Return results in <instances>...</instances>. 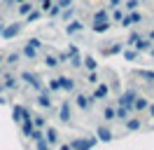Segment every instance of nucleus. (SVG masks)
<instances>
[{
    "mask_svg": "<svg viewBox=\"0 0 154 150\" xmlns=\"http://www.w3.org/2000/svg\"><path fill=\"white\" fill-rule=\"evenodd\" d=\"M135 96H138V92H135L133 87H128V89H124V92L119 94L117 103H119V106H124V108H128V110H133V101H135Z\"/></svg>",
    "mask_w": 154,
    "mask_h": 150,
    "instance_id": "f257e3e1",
    "label": "nucleus"
},
{
    "mask_svg": "<svg viewBox=\"0 0 154 150\" xmlns=\"http://www.w3.org/2000/svg\"><path fill=\"white\" fill-rule=\"evenodd\" d=\"M96 141L98 139H72V141H70V148H72V150H91V148H94V145H96Z\"/></svg>",
    "mask_w": 154,
    "mask_h": 150,
    "instance_id": "f03ea898",
    "label": "nucleus"
},
{
    "mask_svg": "<svg viewBox=\"0 0 154 150\" xmlns=\"http://www.w3.org/2000/svg\"><path fill=\"white\" fill-rule=\"evenodd\" d=\"M21 80L26 84H30L33 89H38V92H42V82H40L38 73H30V70H26V73H21Z\"/></svg>",
    "mask_w": 154,
    "mask_h": 150,
    "instance_id": "7ed1b4c3",
    "label": "nucleus"
},
{
    "mask_svg": "<svg viewBox=\"0 0 154 150\" xmlns=\"http://www.w3.org/2000/svg\"><path fill=\"white\" fill-rule=\"evenodd\" d=\"M21 31H23V24H10V26L5 24V28H2V33H0V35L5 38V40H10V38H17Z\"/></svg>",
    "mask_w": 154,
    "mask_h": 150,
    "instance_id": "20e7f679",
    "label": "nucleus"
},
{
    "mask_svg": "<svg viewBox=\"0 0 154 150\" xmlns=\"http://www.w3.org/2000/svg\"><path fill=\"white\" fill-rule=\"evenodd\" d=\"M91 96H94V101H103V99H107V96H110V84H105V82L98 84L96 82V89H94Z\"/></svg>",
    "mask_w": 154,
    "mask_h": 150,
    "instance_id": "39448f33",
    "label": "nucleus"
},
{
    "mask_svg": "<svg viewBox=\"0 0 154 150\" xmlns=\"http://www.w3.org/2000/svg\"><path fill=\"white\" fill-rule=\"evenodd\" d=\"M75 103H77V108H79V110H89V108H91V106H94V96H87V94H77L75 96Z\"/></svg>",
    "mask_w": 154,
    "mask_h": 150,
    "instance_id": "423d86ee",
    "label": "nucleus"
},
{
    "mask_svg": "<svg viewBox=\"0 0 154 150\" xmlns=\"http://www.w3.org/2000/svg\"><path fill=\"white\" fill-rule=\"evenodd\" d=\"M96 136H98V141H103V143H110V141L115 139L112 129H110V127H105V124H100V127L96 129Z\"/></svg>",
    "mask_w": 154,
    "mask_h": 150,
    "instance_id": "0eeeda50",
    "label": "nucleus"
},
{
    "mask_svg": "<svg viewBox=\"0 0 154 150\" xmlns=\"http://www.w3.org/2000/svg\"><path fill=\"white\" fill-rule=\"evenodd\" d=\"M58 87H61V89H63V92H75V80H72V77H68V75H58Z\"/></svg>",
    "mask_w": 154,
    "mask_h": 150,
    "instance_id": "6e6552de",
    "label": "nucleus"
},
{
    "mask_svg": "<svg viewBox=\"0 0 154 150\" xmlns=\"http://www.w3.org/2000/svg\"><path fill=\"white\" fill-rule=\"evenodd\" d=\"M70 117H72V112H70V103L63 101V103H61V108H58V122L68 124V122H70Z\"/></svg>",
    "mask_w": 154,
    "mask_h": 150,
    "instance_id": "1a4fd4ad",
    "label": "nucleus"
},
{
    "mask_svg": "<svg viewBox=\"0 0 154 150\" xmlns=\"http://www.w3.org/2000/svg\"><path fill=\"white\" fill-rule=\"evenodd\" d=\"M45 141L49 145H56L58 143V129L56 127H45Z\"/></svg>",
    "mask_w": 154,
    "mask_h": 150,
    "instance_id": "9d476101",
    "label": "nucleus"
},
{
    "mask_svg": "<svg viewBox=\"0 0 154 150\" xmlns=\"http://www.w3.org/2000/svg\"><path fill=\"white\" fill-rule=\"evenodd\" d=\"M12 117H14V122H21L23 117H30V112L23 108V106H14L12 108Z\"/></svg>",
    "mask_w": 154,
    "mask_h": 150,
    "instance_id": "9b49d317",
    "label": "nucleus"
},
{
    "mask_svg": "<svg viewBox=\"0 0 154 150\" xmlns=\"http://www.w3.org/2000/svg\"><path fill=\"white\" fill-rule=\"evenodd\" d=\"M124 127L128 131H138L140 127H143V120H140V117H126V120H124Z\"/></svg>",
    "mask_w": 154,
    "mask_h": 150,
    "instance_id": "f8f14e48",
    "label": "nucleus"
},
{
    "mask_svg": "<svg viewBox=\"0 0 154 150\" xmlns=\"http://www.w3.org/2000/svg\"><path fill=\"white\" fill-rule=\"evenodd\" d=\"M147 106H149V99H145V96H135V101H133V110L145 112V110H147Z\"/></svg>",
    "mask_w": 154,
    "mask_h": 150,
    "instance_id": "ddd939ff",
    "label": "nucleus"
},
{
    "mask_svg": "<svg viewBox=\"0 0 154 150\" xmlns=\"http://www.w3.org/2000/svg\"><path fill=\"white\" fill-rule=\"evenodd\" d=\"M0 77H2V87L5 89H17L19 87V80L14 75H0Z\"/></svg>",
    "mask_w": 154,
    "mask_h": 150,
    "instance_id": "4468645a",
    "label": "nucleus"
},
{
    "mask_svg": "<svg viewBox=\"0 0 154 150\" xmlns=\"http://www.w3.org/2000/svg\"><path fill=\"white\" fill-rule=\"evenodd\" d=\"M33 7H35V2H33V0H23V2H19V5H17V12H19L21 17H26Z\"/></svg>",
    "mask_w": 154,
    "mask_h": 150,
    "instance_id": "2eb2a0df",
    "label": "nucleus"
},
{
    "mask_svg": "<svg viewBox=\"0 0 154 150\" xmlns=\"http://www.w3.org/2000/svg\"><path fill=\"white\" fill-rule=\"evenodd\" d=\"M82 28H84V24H82V21H77V19H72L70 24H66V33H68V35H72V33H79Z\"/></svg>",
    "mask_w": 154,
    "mask_h": 150,
    "instance_id": "dca6fc26",
    "label": "nucleus"
},
{
    "mask_svg": "<svg viewBox=\"0 0 154 150\" xmlns=\"http://www.w3.org/2000/svg\"><path fill=\"white\" fill-rule=\"evenodd\" d=\"M91 31L98 33V35H100V33H107V31H110V21H94V24H91Z\"/></svg>",
    "mask_w": 154,
    "mask_h": 150,
    "instance_id": "f3484780",
    "label": "nucleus"
},
{
    "mask_svg": "<svg viewBox=\"0 0 154 150\" xmlns=\"http://www.w3.org/2000/svg\"><path fill=\"white\" fill-rule=\"evenodd\" d=\"M19 124H21V134H23L26 139L30 136V131L35 129V127H33V120H30V117H23V120H21Z\"/></svg>",
    "mask_w": 154,
    "mask_h": 150,
    "instance_id": "a211bd4d",
    "label": "nucleus"
},
{
    "mask_svg": "<svg viewBox=\"0 0 154 150\" xmlns=\"http://www.w3.org/2000/svg\"><path fill=\"white\" fill-rule=\"evenodd\" d=\"M38 106H40V108H45V110H51V99H49L47 92H42L38 96Z\"/></svg>",
    "mask_w": 154,
    "mask_h": 150,
    "instance_id": "6ab92c4d",
    "label": "nucleus"
},
{
    "mask_svg": "<svg viewBox=\"0 0 154 150\" xmlns=\"http://www.w3.org/2000/svg\"><path fill=\"white\" fill-rule=\"evenodd\" d=\"M152 45H154V42L149 40V38H147V40H143V38H140L133 47H135V52H149V47H152Z\"/></svg>",
    "mask_w": 154,
    "mask_h": 150,
    "instance_id": "aec40b11",
    "label": "nucleus"
},
{
    "mask_svg": "<svg viewBox=\"0 0 154 150\" xmlns=\"http://www.w3.org/2000/svg\"><path fill=\"white\" fill-rule=\"evenodd\" d=\"M94 21H110V9L107 7L96 9V12H94Z\"/></svg>",
    "mask_w": 154,
    "mask_h": 150,
    "instance_id": "412c9836",
    "label": "nucleus"
},
{
    "mask_svg": "<svg viewBox=\"0 0 154 150\" xmlns=\"http://www.w3.org/2000/svg\"><path fill=\"white\" fill-rule=\"evenodd\" d=\"M40 17H42V9H35V7H33L28 14H26V24H35Z\"/></svg>",
    "mask_w": 154,
    "mask_h": 150,
    "instance_id": "4be33fe9",
    "label": "nucleus"
},
{
    "mask_svg": "<svg viewBox=\"0 0 154 150\" xmlns=\"http://www.w3.org/2000/svg\"><path fill=\"white\" fill-rule=\"evenodd\" d=\"M128 115H131V110H128V108H124V106L115 108V120H122V122H124L126 117H128Z\"/></svg>",
    "mask_w": 154,
    "mask_h": 150,
    "instance_id": "5701e85b",
    "label": "nucleus"
},
{
    "mask_svg": "<svg viewBox=\"0 0 154 150\" xmlns=\"http://www.w3.org/2000/svg\"><path fill=\"white\" fill-rule=\"evenodd\" d=\"M30 120H33V127H38V129H45V127H47L45 115H30Z\"/></svg>",
    "mask_w": 154,
    "mask_h": 150,
    "instance_id": "b1692460",
    "label": "nucleus"
},
{
    "mask_svg": "<svg viewBox=\"0 0 154 150\" xmlns=\"http://www.w3.org/2000/svg\"><path fill=\"white\" fill-rule=\"evenodd\" d=\"M21 54L26 56L28 61H35V59H38V49H33L30 45H26V47H23V52H21Z\"/></svg>",
    "mask_w": 154,
    "mask_h": 150,
    "instance_id": "393cba45",
    "label": "nucleus"
},
{
    "mask_svg": "<svg viewBox=\"0 0 154 150\" xmlns=\"http://www.w3.org/2000/svg\"><path fill=\"white\" fill-rule=\"evenodd\" d=\"M82 66H84L87 70H96L98 61H96V59H94V56H84V59H82Z\"/></svg>",
    "mask_w": 154,
    "mask_h": 150,
    "instance_id": "a878e982",
    "label": "nucleus"
},
{
    "mask_svg": "<svg viewBox=\"0 0 154 150\" xmlns=\"http://www.w3.org/2000/svg\"><path fill=\"white\" fill-rule=\"evenodd\" d=\"M2 59H5L10 66H17V64H19V59H21V54H19V52H10V54L2 56Z\"/></svg>",
    "mask_w": 154,
    "mask_h": 150,
    "instance_id": "bb28decb",
    "label": "nucleus"
},
{
    "mask_svg": "<svg viewBox=\"0 0 154 150\" xmlns=\"http://www.w3.org/2000/svg\"><path fill=\"white\" fill-rule=\"evenodd\" d=\"M117 52H122V42H115V45H110L107 49L103 47V54H105V56H110V54H117Z\"/></svg>",
    "mask_w": 154,
    "mask_h": 150,
    "instance_id": "cd10ccee",
    "label": "nucleus"
},
{
    "mask_svg": "<svg viewBox=\"0 0 154 150\" xmlns=\"http://www.w3.org/2000/svg\"><path fill=\"white\" fill-rule=\"evenodd\" d=\"M103 120H105V122L115 120V108H112V106H105V110H103Z\"/></svg>",
    "mask_w": 154,
    "mask_h": 150,
    "instance_id": "c85d7f7f",
    "label": "nucleus"
},
{
    "mask_svg": "<svg viewBox=\"0 0 154 150\" xmlns=\"http://www.w3.org/2000/svg\"><path fill=\"white\" fill-rule=\"evenodd\" d=\"M28 139H30V141H42V139H45V129H38V127H35V129L30 131Z\"/></svg>",
    "mask_w": 154,
    "mask_h": 150,
    "instance_id": "c756f323",
    "label": "nucleus"
},
{
    "mask_svg": "<svg viewBox=\"0 0 154 150\" xmlns=\"http://www.w3.org/2000/svg\"><path fill=\"white\" fill-rule=\"evenodd\" d=\"M122 17H124V12H122L119 7H115V9H112V14H110V21L119 24V21H122Z\"/></svg>",
    "mask_w": 154,
    "mask_h": 150,
    "instance_id": "7c9ffc66",
    "label": "nucleus"
},
{
    "mask_svg": "<svg viewBox=\"0 0 154 150\" xmlns=\"http://www.w3.org/2000/svg\"><path fill=\"white\" fill-rule=\"evenodd\" d=\"M140 38H143V35H140V33H135V31H133V33H131V35L126 38V42H124V45H128V47H133L135 42H138V40H140Z\"/></svg>",
    "mask_w": 154,
    "mask_h": 150,
    "instance_id": "2f4dec72",
    "label": "nucleus"
},
{
    "mask_svg": "<svg viewBox=\"0 0 154 150\" xmlns=\"http://www.w3.org/2000/svg\"><path fill=\"white\" fill-rule=\"evenodd\" d=\"M45 66H47V68H56L58 59H56V56H51V54H47V56H45Z\"/></svg>",
    "mask_w": 154,
    "mask_h": 150,
    "instance_id": "473e14b6",
    "label": "nucleus"
},
{
    "mask_svg": "<svg viewBox=\"0 0 154 150\" xmlns=\"http://www.w3.org/2000/svg\"><path fill=\"white\" fill-rule=\"evenodd\" d=\"M61 14H63V19H66V21H70V19L75 17V9H72V5H70V7H66V9H61Z\"/></svg>",
    "mask_w": 154,
    "mask_h": 150,
    "instance_id": "72a5a7b5",
    "label": "nucleus"
},
{
    "mask_svg": "<svg viewBox=\"0 0 154 150\" xmlns=\"http://www.w3.org/2000/svg\"><path fill=\"white\" fill-rule=\"evenodd\" d=\"M68 61H70V66H72V68H82V56H79V54H77V56H70Z\"/></svg>",
    "mask_w": 154,
    "mask_h": 150,
    "instance_id": "f704fd0d",
    "label": "nucleus"
},
{
    "mask_svg": "<svg viewBox=\"0 0 154 150\" xmlns=\"http://www.w3.org/2000/svg\"><path fill=\"white\" fill-rule=\"evenodd\" d=\"M138 5H140V0H126L124 7L128 9V12H133V9H138Z\"/></svg>",
    "mask_w": 154,
    "mask_h": 150,
    "instance_id": "c9c22d12",
    "label": "nucleus"
},
{
    "mask_svg": "<svg viewBox=\"0 0 154 150\" xmlns=\"http://www.w3.org/2000/svg\"><path fill=\"white\" fill-rule=\"evenodd\" d=\"M47 14H49V17H58V14H61V7H58L56 2H51V7L47 9Z\"/></svg>",
    "mask_w": 154,
    "mask_h": 150,
    "instance_id": "e433bc0d",
    "label": "nucleus"
},
{
    "mask_svg": "<svg viewBox=\"0 0 154 150\" xmlns=\"http://www.w3.org/2000/svg\"><path fill=\"white\" fill-rule=\"evenodd\" d=\"M35 150H51V145L42 139V141H35Z\"/></svg>",
    "mask_w": 154,
    "mask_h": 150,
    "instance_id": "4c0bfd02",
    "label": "nucleus"
},
{
    "mask_svg": "<svg viewBox=\"0 0 154 150\" xmlns=\"http://www.w3.org/2000/svg\"><path fill=\"white\" fill-rule=\"evenodd\" d=\"M128 17H131V24H140V21H143V14H140V12H131V14H128Z\"/></svg>",
    "mask_w": 154,
    "mask_h": 150,
    "instance_id": "58836bf2",
    "label": "nucleus"
},
{
    "mask_svg": "<svg viewBox=\"0 0 154 150\" xmlns=\"http://www.w3.org/2000/svg\"><path fill=\"white\" fill-rule=\"evenodd\" d=\"M49 92H61V87H58V77H54V80H49Z\"/></svg>",
    "mask_w": 154,
    "mask_h": 150,
    "instance_id": "ea45409f",
    "label": "nucleus"
},
{
    "mask_svg": "<svg viewBox=\"0 0 154 150\" xmlns=\"http://www.w3.org/2000/svg\"><path fill=\"white\" fill-rule=\"evenodd\" d=\"M26 45H30L33 49H40V47H42V40H40V38H30V40L26 42Z\"/></svg>",
    "mask_w": 154,
    "mask_h": 150,
    "instance_id": "a19ab883",
    "label": "nucleus"
},
{
    "mask_svg": "<svg viewBox=\"0 0 154 150\" xmlns=\"http://www.w3.org/2000/svg\"><path fill=\"white\" fill-rule=\"evenodd\" d=\"M135 56H138L135 49H126V52H124V59H126V61H135Z\"/></svg>",
    "mask_w": 154,
    "mask_h": 150,
    "instance_id": "79ce46f5",
    "label": "nucleus"
},
{
    "mask_svg": "<svg viewBox=\"0 0 154 150\" xmlns=\"http://www.w3.org/2000/svg\"><path fill=\"white\" fill-rule=\"evenodd\" d=\"M87 82H89V84H96V82H98V75H96V70H89V75H87Z\"/></svg>",
    "mask_w": 154,
    "mask_h": 150,
    "instance_id": "37998d69",
    "label": "nucleus"
},
{
    "mask_svg": "<svg viewBox=\"0 0 154 150\" xmlns=\"http://www.w3.org/2000/svg\"><path fill=\"white\" fill-rule=\"evenodd\" d=\"M140 77H145V80L154 82V70H140Z\"/></svg>",
    "mask_w": 154,
    "mask_h": 150,
    "instance_id": "c03bdc74",
    "label": "nucleus"
},
{
    "mask_svg": "<svg viewBox=\"0 0 154 150\" xmlns=\"http://www.w3.org/2000/svg\"><path fill=\"white\" fill-rule=\"evenodd\" d=\"M56 5L61 9H66V7H70V5H72V0H56Z\"/></svg>",
    "mask_w": 154,
    "mask_h": 150,
    "instance_id": "a18cd8bd",
    "label": "nucleus"
},
{
    "mask_svg": "<svg viewBox=\"0 0 154 150\" xmlns=\"http://www.w3.org/2000/svg\"><path fill=\"white\" fill-rule=\"evenodd\" d=\"M77 54H79V49H77L75 45H70V47H68V59H70V56H77Z\"/></svg>",
    "mask_w": 154,
    "mask_h": 150,
    "instance_id": "49530a36",
    "label": "nucleus"
},
{
    "mask_svg": "<svg viewBox=\"0 0 154 150\" xmlns=\"http://www.w3.org/2000/svg\"><path fill=\"white\" fill-rule=\"evenodd\" d=\"M122 5V0H107V9H115Z\"/></svg>",
    "mask_w": 154,
    "mask_h": 150,
    "instance_id": "de8ad7c7",
    "label": "nucleus"
},
{
    "mask_svg": "<svg viewBox=\"0 0 154 150\" xmlns=\"http://www.w3.org/2000/svg\"><path fill=\"white\" fill-rule=\"evenodd\" d=\"M49 7H51V0H42V2H40V9H42V12H47Z\"/></svg>",
    "mask_w": 154,
    "mask_h": 150,
    "instance_id": "09e8293b",
    "label": "nucleus"
},
{
    "mask_svg": "<svg viewBox=\"0 0 154 150\" xmlns=\"http://www.w3.org/2000/svg\"><path fill=\"white\" fill-rule=\"evenodd\" d=\"M56 59H58V64H63V61H68V52H61V54H58Z\"/></svg>",
    "mask_w": 154,
    "mask_h": 150,
    "instance_id": "8fccbe9b",
    "label": "nucleus"
},
{
    "mask_svg": "<svg viewBox=\"0 0 154 150\" xmlns=\"http://www.w3.org/2000/svg\"><path fill=\"white\" fill-rule=\"evenodd\" d=\"M147 110H149V115L154 117V103H152V106H147Z\"/></svg>",
    "mask_w": 154,
    "mask_h": 150,
    "instance_id": "3c124183",
    "label": "nucleus"
},
{
    "mask_svg": "<svg viewBox=\"0 0 154 150\" xmlns=\"http://www.w3.org/2000/svg\"><path fill=\"white\" fill-rule=\"evenodd\" d=\"M58 150H72V148H70V143H66V145H61Z\"/></svg>",
    "mask_w": 154,
    "mask_h": 150,
    "instance_id": "603ef678",
    "label": "nucleus"
},
{
    "mask_svg": "<svg viewBox=\"0 0 154 150\" xmlns=\"http://www.w3.org/2000/svg\"><path fill=\"white\" fill-rule=\"evenodd\" d=\"M147 54H149V56H152V59H154V45L149 47V52H147Z\"/></svg>",
    "mask_w": 154,
    "mask_h": 150,
    "instance_id": "864d4df0",
    "label": "nucleus"
},
{
    "mask_svg": "<svg viewBox=\"0 0 154 150\" xmlns=\"http://www.w3.org/2000/svg\"><path fill=\"white\" fill-rule=\"evenodd\" d=\"M149 40H152V42H154V28H152V31H149Z\"/></svg>",
    "mask_w": 154,
    "mask_h": 150,
    "instance_id": "5fc2aeb1",
    "label": "nucleus"
},
{
    "mask_svg": "<svg viewBox=\"0 0 154 150\" xmlns=\"http://www.w3.org/2000/svg\"><path fill=\"white\" fill-rule=\"evenodd\" d=\"M12 2H14V5H19V2H23V0H12Z\"/></svg>",
    "mask_w": 154,
    "mask_h": 150,
    "instance_id": "6e6d98bb",
    "label": "nucleus"
},
{
    "mask_svg": "<svg viewBox=\"0 0 154 150\" xmlns=\"http://www.w3.org/2000/svg\"><path fill=\"white\" fill-rule=\"evenodd\" d=\"M0 64H2V54H0ZM0 75H2V68H0Z\"/></svg>",
    "mask_w": 154,
    "mask_h": 150,
    "instance_id": "4d7b16f0",
    "label": "nucleus"
},
{
    "mask_svg": "<svg viewBox=\"0 0 154 150\" xmlns=\"http://www.w3.org/2000/svg\"><path fill=\"white\" fill-rule=\"evenodd\" d=\"M2 28H5V24H0V33H2Z\"/></svg>",
    "mask_w": 154,
    "mask_h": 150,
    "instance_id": "13d9d810",
    "label": "nucleus"
},
{
    "mask_svg": "<svg viewBox=\"0 0 154 150\" xmlns=\"http://www.w3.org/2000/svg\"><path fill=\"white\" fill-rule=\"evenodd\" d=\"M2 89H5V87H2V82H0V94H2Z\"/></svg>",
    "mask_w": 154,
    "mask_h": 150,
    "instance_id": "bf43d9fd",
    "label": "nucleus"
},
{
    "mask_svg": "<svg viewBox=\"0 0 154 150\" xmlns=\"http://www.w3.org/2000/svg\"><path fill=\"white\" fill-rule=\"evenodd\" d=\"M38 2H42V0H38Z\"/></svg>",
    "mask_w": 154,
    "mask_h": 150,
    "instance_id": "052dcab7",
    "label": "nucleus"
}]
</instances>
